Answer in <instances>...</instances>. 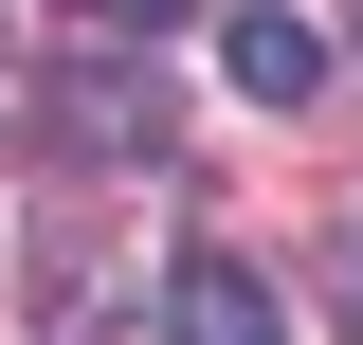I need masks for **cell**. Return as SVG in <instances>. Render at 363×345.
I'll list each match as a JSON object with an SVG mask.
<instances>
[{
  "instance_id": "1",
  "label": "cell",
  "mask_w": 363,
  "mask_h": 345,
  "mask_svg": "<svg viewBox=\"0 0 363 345\" xmlns=\"http://www.w3.org/2000/svg\"><path fill=\"white\" fill-rule=\"evenodd\" d=\"M164 345H291V309H272L255 255H182L164 273Z\"/></svg>"
},
{
  "instance_id": "2",
  "label": "cell",
  "mask_w": 363,
  "mask_h": 345,
  "mask_svg": "<svg viewBox=\"0 0 363 345\" xmlns=\"http://www.w3.org/2000/svg\"><path fill=\"white\" fill-rule=\"evenodd\" d=\"M218 73L255 91V109H309V91H327V37L291 18V0H236V18H218Z\"/></svg>"
},
{
  "instance_id": "3",
  "label": "cell",
  "mask_w": 363,
  "mask_h": 345,
  "mask_svg": "<svg viewBox=\"0 0 363 345\" xmlns=\"http://www.w3.org/2000/svg\"><path fill=\"white\" fill-rule=\"evenodd\" d=\"M345 37H363V0H345Z\"/></svg>"
}]
</instances>
